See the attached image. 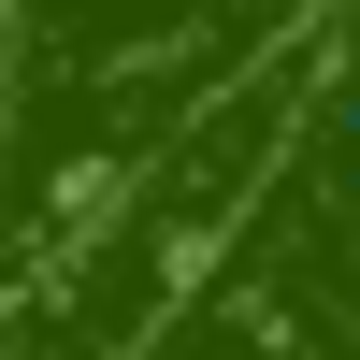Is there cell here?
I'll return each mask as SVG.
<instances>
[{"label": "cell", "instance_id": "obj_1", "mask_svg": "<svg viewBox=\"0 0 360 360\" xmlns=\"http://www.w3.org/2000/svg\"><path fill=\"white\" fill-rule=\"evenodd\" d=\"M346 115H360V86H346Z\"/></svg>", "mask_w": 360, "mask_h": 360}]
</instances>
